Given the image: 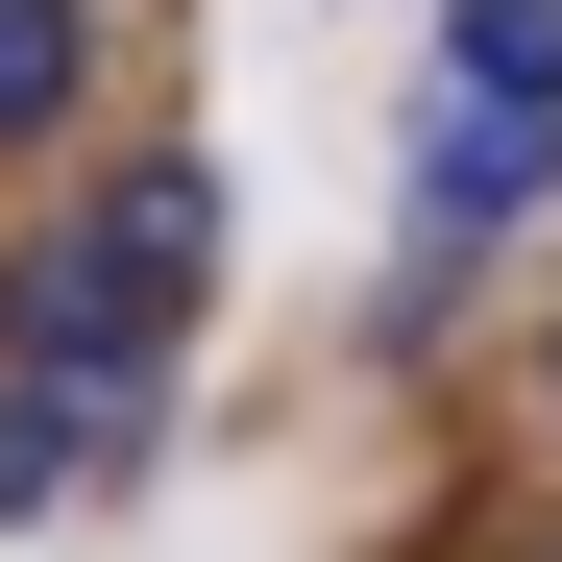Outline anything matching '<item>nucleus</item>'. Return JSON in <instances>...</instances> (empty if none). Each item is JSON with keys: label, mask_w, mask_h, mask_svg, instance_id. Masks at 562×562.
Returning <instances> with one entry per match:
<instances>
[{"label": "nucleus", "mask_w": 562, "mask_h": 562, "mask_svg": "<svg viewBox=\"0 0 562 562\" xmlns=\"http://www.w3.org/2000/svg\"><path fill=\"white\" fill-rule=\"evenodd\" d=\"M99 221H123V245L171 269V294H196V269H221V171H196V147H147V171H123V196H99Z\"/></svg>", "instance_id": "5"}, {"label": "nucleus", "mask_w": 562, "mask_h": 562, "mask_svg": "<svg viewBox=\"0 0 562 562\" xmlns=\"http://www.w3.org/2000/svg\"><path fill=\"white\" fill-rule=\"evenodd\" d=\"M538 392H562V318H538Z\"/></svg>", "instance_id": "6"}, {"label": "nucleus", "mask_w": 562, "mask_h": 562, "mask_svg": "<svg viewBox=\"0 0 562 562\" xmlns=\"http://www.w3.org/2000/svg\"><path fill=\"white\" fill-rule=\"evenodd\" d=\"M440 74H464V99H538V123H562V0H440Z\"/></svg>", "instance_id": "4"}, {"label": "nucleus", "mask_w": 562, "mask_h": 562, "mask_svg": "<svg viewBox=\"0 0 562 562\" xmlns=\"http://www.w3.org/2000/svg\"><path fill=\"white\" fill-rule=\"evenodd\" d=\"M147 464V416L123 392H49V367H0V514H99Z\"/></svg>", "instance_id": "2"}, {"label": "nucleus", "mask_w": 562, "mask_h": 562, "mask_svg": "<svg viewBox=\"0 0 562 562\" xmlns=\"http://www.w3.org/2000/svg\"><path fill=\"white\" fill-rule=\"evenodd\" d=\"M538 196H562V123H538V99H464V74H440V99H416V294H440L490 221H538Z\"/></svg>", "instance_id": "1"}, {"label": "nucleus", "mask_w": 562, "mask_h": 562, "mask_svg": "<svg viewBox=\"0 0 562 562\" xmlns=\"http://www.w3.org/2000/svg\"><path fill=\"white\" fill-rule=\"evenodd\" d=\"M538 562H562V538H538Z\"/></svg>", "instance_id": "7"}, {"label": "nucleus", "mask_w": 562, "mask_h": 562, "mask_svg": "<svg viewBox=\"0 0 562 562\" xmlns=\"http://www.w3.org/2000/svg\"><path fill=\"white\" fill-rule=\"evenodd\" d=\"M99 123V0H0V147Z\"/></svg>", "instance_id": "3"}]
</instances>
